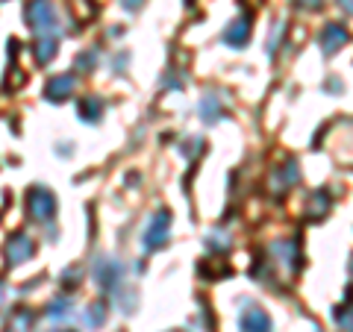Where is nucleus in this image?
Returning <instances> with one entry per match:
<instances>
[{
	"label": "nucleus",
	"mask_w": 353,
	"mask_h": 332,
	"mask_svg": "<svg viewBox=\"0 0 353 332\" xmlns=\"http://www.w3.org/2000/svg\"><path fill=\"white\" fill-rule=\"evenodd\" d=\"M336 41H345V30H339V27L333 24V30L324 32V48H327V53H333V44H336Z\"/></svg>",
	"instance_id": "f257e3e1"
}]
</instances>
